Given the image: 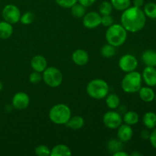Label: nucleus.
Instances as JSON below:
<instances>
[{
  "mask_svg": "<svg viewBox=\"0 0 156 156\" xmlns=\"http://www.w3.org/2000/svg\"><path fill=\"white\" fill-rule=\"evenodd\" d=\"M138 92L140 99L144 102L149 103L155 100V93L151 87H141Z\"/></svg>",
  "mask_w": 156,
  "mask_h": 156,
  "instance_id": "dca6fc26",
  "label": "nucleus"
},
{
  "mask_svg": "<svg viewBox=\"0 0 156 156\" xmlns=\"http://www.w3.org/2000/svg\"><path fill=\"white\" fill-rule=\"evenodd\" d=\"M113 8L120 12H123L130 6L131 0H111Z\"/></svg>",
  "mask_w": 156,
  "mask_h": 156,
  "instance_id": "393cba45",
  "label": "nucleus"
},
{
  "mask_svg": "<svg viewBox=\"0 0 156 156\" xmlns=\"http://www.w3.org/2000/svg\"><path fill=\"white\" fill-rule=\"evenodd\" d=\"M72 151L65 144H58L50 150V156H70Z\"/></svg>",
  "mask_w": 156,
  "mask_h": 156,
  "instance_id": "a211bd4d",
  "label": "nucleus"
},
{
  "mask_svg": "<svg viewBox=\"0 0 156 156\" xmlns=\"http://www.w3.org/2000/svg\"><path fill=\"white\" fill-rule=\"evenodd\" d=\"M43 81L47 86L50 88H57L62 84V74L60 70L56 67H47L42 73Z\"/></svg>",
  "mask_w": 156,
  "mask_h": 156,
  "instance_id": "423d86ee",
  "label": "nucleus"
},
{
  "mask_svg": "<svg viewBox=\"0 0 156 156\" xmlns=\"http://www.w3.org/2000/svg\"><path fill=\"white\" fill-rule=\"evenodd\" d=\"M105 98V103L109 109L115 110L120 107V98L117 94H108Z\"/></svg>",
  "mask_w": 156,
  "mask_h": 156,
  "instance_id": "4be33fe9",
  "label": "nucleus"
},
{
  "mask_svg": "<svg viewBox=\"0 0 156 156\" xmlns=\"http://www.w3.org/2000/svg\"><path fill=\"white\" fill-rule=\"evenodd\" d=\"M140 120V116L136 111H129L124 114L123 117V122H124L126 124L133 126L136 125Z\"/></svg>",
  "mask_w": 156,
  "mask_h": 156,
  "instance_id": "5701e85b",
  "label": "nucleus"
},
{
  "mask_svg": "<svg viewBox=\"0 0 156 156\" xmlns=\"http://www.w3.org/2000/svg\"><path fill=\"white\" fill-rule=\"evenodd\" d=\"M119 67L124 73L135 71L138 67V60L132 54H125L120 57L118 62Z\"/></svg>",
  "mask_w": 156,
  "mask_h": 156,
  "instance_id": "1a4fd4ad",
  "label": "nucleus"
},
{
  "mask_svg": "<svg viewBox=\"0 0 156 156\" xmlns=\"http://www.w3.org/2000/svg\"><path fill=\"white\" fill-rule=\"evenodd\" d=\"M30 105V97L28 94L23 91H19L14 94L12 100V105L15 109L24 110L28 108Z\"/></svg>",
  "mask_w": 156,
  "mask_h": 156,
  "instance_id": "9b49d317",
  "label": "nucleus"
},
{
  "mask_svg": "<svg viewBox=\"0 0 156 156\" xmlns=\"http://www.w3.org/2000/svg\"><path fill=\"white\" fill-rule=\"evenodd\" d=\"M155 101H156V94H155Z\"/></svg>",
  "mask_w": 156,
  "mask_h": 156,
  "instance_id": "79ce46f5",
  "label": "nucleus"
},
{
  "mask_svg": "<svg viewBox=\"0 0 156 156\" xmlns=\"http://www.w3.org/2000/svg\"><path fill=\"white\" fill-rule=\"evenodd\" d=\"M114 23V18L111 15H101V24L104 26V27H110Z\"/></svg>",
  "mask_w": 156,
  "mask_h": 156,
  "instance_id": "72a5a7b5",
  "label": "nucleus"
},
{
  "mask_svg": "<svg viewBox=\"0 0 156 156\" xmlns=\"http://www.w3.org/2000/svg\"><path fill=\"white\" fill-rule=\"evenodd\" d=\"M102 120L104 125L111 129H117L123 123V117L121 114L114 110H111L105 113Z\"/></svg>",
  "mask_w": 156,
  "mask_h": 156,
  "instance_id": "6e6552de",
  "label": "nucleus"
},
{
  "mask_svg": "<svg viewBox=\"0 0 156 156\" xmlns=\"http://www.w3.org/2000/svg\"><path fill=\"white\" fill-rule=\"evenodd\" d=\"M2 15L4 21L14 24L19 22L21 18V11L15 5L8 4L3 8Z\"/></svg>",
  "mask_w": 156,
  "mask_h": 156,
  "instance_id": "0eeeda50",
  "label": "nucleus"
},
{
  "mask_svg": "<svg viewBox=\"0 0 156 156\" xmlns=\"http://www.w3.org/2000/svg\"><path fill=\"white\" fill-rule=\"evenodd\" d=\"M143 123L148 129H152L156 127V114L152 111L146 112L143 115Z\"/></svg>",
  "mask_w": 156,
  "mask_h": 156,
  "instance_id": "412c9836",
  "label": "nucleus"
},
{
  "mask_svg": "<svg viewBox=\"0 0 156 156\" xmlns=\"http://www.w3.org/2000/svg\"><path fill=\"white\" fill-rule=\"evenodd\" d=\"M113 9L114 8H113L111 2L104 1L101 3L100 6H99V14L101 15H111Z\"/></svg>",
  "mask_w": 156,
  "mask_h": 156,
  "instance_id": "c85d7f7f",
  "label": "nucleus"
},
{
  "mask_svg": "<svg viewBox=\"0 0 156 156\" xmlns=\"http://www.w3.org/2000/svg\"><path fill=\"white\" fill-rule=\"evenodd\" d=\"M29 81L32 84H38L43 81L42 73L39 72L33 71L29 76Z\"/></svg>",
  "mask_w": 156,
  "mask_h": 156,
  "instance_id": "2f4dec72",
  "label": "nucleus"
},
{
  "mask_svg": "<svg viewBox=\"0 0 156 156\" xmlns=\"http://www.w3.org/2000/svg\"><path fill=\"white\" fill-rule=\"evenodd\" d=\"M153 130L150 133V136H149V141L152 147L156 149V127L152 129Z\"/></svg>",
  "mask_w": 156,
  "mask_h": 156,
  "instance_id": "f704fd0d",
  "label": "nucleus"
},
{
  "mask_svg": "<svg viewBox=\"0 0 156 156\" xmlns=\"http://www.w3.org/2000/svg\"><path fill=\"white\" fill-rule=\"evenodd\" d=\"M72 60L76 65L79 66H83L86 65L89 61V54L86 50L78 49L75 50L72 54Z\"/></svg>",
  "mask_w": 156,
  "mask_h": 156,
  "instance_id": "ddd939ff",
  "label": "nucleus"
},
{
  "mask_svg": "<svg viewBox=\"0 0 156 156\" xmlns=\"http://www.w3.org/2000/svg\"><path fill=\"white\" fill-rule=\"evenodd\" d=\"M142 79L148 86H156V69L153 66H146L143 71Z\"/></svg>",
  "mask_w": 156,
  "mask_h": 156,
  "instance_id": "4468645a",
  "label": "nucleus"
},
{
  "mask_svg": "<svg viewBox=\"0 0 156 156\" xmlns=\"http://www.w3.org/2000/svg\"><path fill=\"white\" fill-rule=\"evenodd\" d=\"M12 34H13L12 24L5 21H0V39H8L12 36Z\"/></svg>",
  "mask_w": 156,
  "mask_h": 156,
  "instance_id": "aec40b11",
  "label": "nucleus"
},
{
  "mask_svg": "<svg viewBox=\"0 0 156 156\" xmlns=\"http://www.w3.org/2000/svg\"><path fill=\"white\" fill-rule=\"evenodd\" d=\"M101 54L102 56L108 59L113 57L116 54V47L109 44H105L101 49Z\"/></svg>",
  "mask_w": 156,
  "mask_h": 156,
  "instance_id": "cd10ccee",
  "label": "nucleus"
},
{
  "mask_svg": "<svg viewBox=\"0 0 156 156\" xmlns=\"http://www.w3.org/2000/svg\"><path fill=\"white\" fill-rule=\"evenodd\" d=\"M48 115L52 123L57 125H66L72 117V111L65 104H57L50 108Z\"/></svg>",
  "mask_w": 156,
  "mask_h": 156,
  "instance_id": "20e7f679",
  "label": "nucleus"
},
{
  "mask_svg": "<svg viewBox=\"0 0 156 156\" xmlns=\"http://www.w3.org/2000/svg\"><path fill=\"white\" fill-rule=\"evenodd\" d=\"M109 85L101 79H94L90 81L86 87V92L89 97L96 100H101L109 94Z\"/></svg>",
  "mask_w": 156,
  "mask_h": 156,
  "instance_id": "7ed1b4c3",
  "label": "nucleus"
},
{
  "mask_svg": "<svg viewBox=\"0 0 156 156\" xmlns=\"http://www.w3.org/2000/svg\"><path fill=\"white\" fill-rule=\"evenodd\" d=\"M130 155H132V156H141L142 154L140 153V152H133L132 154H131Z\"/></svg>",
  "mask_w": 156,
  "mask_h": 156,
  "instance_id": "ea45409f",
  "label": "nucleus"
},
{
  "mask_svg": "<svg viewBox=\"0 0 156 156\" xmlns=\"http://www.w3.org/2000/svg\"><path fill=\"white\" fill-rule=\"evenodd\" d=\"M70 9H71L72 15L76 18H82L84 15L86 14V7L79 4V2L76 3L74 5L72 6Z\"/></svg>",
  "mask_w": 156,
  "mask_h": 156,
  "instance_id": "b1692460",
  "label": "nucleus"
},
{
  "mask_svg": "<svg viewBox=\"0 0 156 156\" xmlns=\"http://www.w3.org/2000/svg\"><path fill=\"white\" fill-rule=\"evenodd\" d=\"M50 148L45 145H39L34 149V152L38 156H49L50 155Z\"/></svg>",
  "mask_w": 156,
  "mask_h": 156,
  "instance_id": "7c9ffc66",
  "label": "nucleus"
},
{
  "mask_svg": "<svg viewBox=\"0 0 156 156\" xmlns=\"http://www.w3.org/2000/svg\"><path fill=\"white\" fill-rule=\"evenodd\" d=\"M107 146H108V150L111 152H112V154H114V152H118V151L122 150L123 148V143H122L120 140H119L118 139L116 140V139H111L107 143Z\"/></svg>",
  "mask_w": 156,
  "mask_h": 156,
  "instance_id": "a878e982",
  "label": "nucleus"
},
{
  "mask_svg": "<svg viewBox=\"0 0 156 156\" xmlns=\"http://www.w3.org/2000/svg\"><path fill=\"white\" fill-rule=\"evenodd\" d=\"M143 12L146 17L152 19H156V3L149 2L143 8Z\"/></svg>",
  "mask_w": 156,
  "mask_h": 156,
  "instance_id": "bb28decb",
  "label": "nucleus"
},
{
  "mask_svg": "<svg viewBox=\"0 0 156 156\" xmlns=\"http://www.w3.org/2000/svg\"><path fill=\"white\" fill-rule=\"evenodd\" d=\"M84 125H85V120H84L83 117L77 115L70 117L68 122L66 123V127L72 129H75V130L81 129V128L83 127Z\"/></svg>",
  "mask_w": 156,
  "mask_h": 156,
  "instance_id": "6ab92c4d",
  "label": "nucleus"
},
{
  "mask_svg": "<svg viewBox=\"0 0 156 156\" xmlns=\"http://www.w3.org/2000/svg\"><path fill=\"white\" fill-rule=\"evenodd\" d=\"M30 66H31L33 71L42 73L47 67V59L41 55L34 56L30 60Z\"/></svg>",
  "mask_w": 156,
  "mask_h": 156,
  "instance_id": "2eb2a0df",
  "label": "nucleus"
},
{
  "mask_svg": "<svg viewBox=\"0 0 156 156\" xmlns=\"http://www.w3.org/2000/svg\"><path fill=\"white\" fill-rule=\"evenodd\" d=\"M96 2V0H78V2L79 4L82 5L85 7L88 8L90 6L92 5L93 4H94V2Z\"/></svg>",
  "mask_w": 156,
  "mask_h": 156,
  "instance_id": "c9c22d12",
  "label": "nucleus"
},
{
  "mask_svg": "<svg viewBox=\"0 0 156 156\" xmlns=\"http://www.w3.org/2000/svg\"><path fill=\"white\" fill-rule=\"evenodd\" d=\"M2 89H3V84H2V82L0 81V91H1Z\"/></svg>",
  "mask_w": 156,
  "mask_h": 156,
  "instance_id": "a19ab883",
  "label": "nucleus"
},
{
  "mask_svg": "<svg viewBox=\"0 0 156 156\" xmlns=\"http://www.w3.org/2000/svg\"><path fill=\"white\" fill-rule=\"evenodd\" d=\"M140 136L143 140H149V136H150V132L148 129H143L141 131Z\"/></svg>",
  "mask_w": 156,
  "mask_h": 156,
  "instance_id": "e433bc0d",
  "label": "nucleus"
},
{
  "mask_svg": "<svg viewBox=\"0 0 156 156\" xmlns=\"http://www.w3.org/2000/svg\"><path fill=\"white\" fill-rule=\"evenodd\" d=\"M120 22L127 32L136 33L144 28L146 16L141 8L129 6L122 13Z\"/></svg>",
  "mask_w": 156,
  "mask_h": 156,
  "instance_id": "f257e3e1",
  "label": "nucleus"
},
{
  "mask_svg": "<svg viewBox=\"0 0 156 156\" xmlns=\"http://www.w3.org/2000/svg\"><path fill=\"white\" fill-rule=\"evenodd\" d=\"M142 75L139 72L132 71L126 73L121 82V88L127 94L138 92L142 87Z\"/></svg>",
  "mask_w": 156,
  "mask_h": 156,
  "instance_id": "39448f33",
  "label": "nucleus"
},
{
  "mask_svg": "<svg viewBox=\"0 0 156 156\" xmlns=\"http://www.w3.org/2000/svg\"><path fill=\"white\" fill-rule=\"evenodd\" d=\"M142 60L146 66H156V51L146 50L142 54Z\"/></svg>",
  "mask_w": 156,
  "mask_h": 156,
  "instance_id": "f3484780",
  "label": "nucleus"
},
{
  "mask_svg": "<svg viewBox=\"0 0 156 156\" xmlns=\"http://www.w3.org/2000/svg\"><path fill=\"white\" fill-rule=\"evenodd\" d=\"M133 6L137 8H141L144 5V0H133Z\"/></svg>",
  "mask_w": 156,
  "mask_h": 156,
  "instance_id": "4c0bfd02",
  "label": "nucleus"
},
{
  "mask_svg": "<svg viewBox=\"0 0 156 156\" xmlns=\"http://www.w3.org/2000/svg\"><path fill=\"white\" fill-rule=\"evenodd\" d=\"M35 19L34 14L32 12H26L24 14L21 15V18H20V21L21 24H24V25H28V24H32Z\"/></svg>",
  "mask_w": 156,
  "mask_h": 156,
  "instance_id": "c756f323",
  "label": "nucleus"
},
{
  "mask_svg": "<svg viewBox=\"0 0 156 156\" xmlns=\"http://www.w3.org/2000/svg\"><path fill=\"white\" fill-rule=\"evenodd\" d=\"M101 15L96 12H89L82 18V24L87 29H94L101 25Z\"/></svg>",
  "mask_w": 156,
  "mask_h": 156,
  "instance_id": "9d476101",
  "label": "nucleus"
},
{
  "mask_svg": "<svg viewBox=\"0 0 156 156\" xmlns=\"http://www.w3.org/2000/svg\"><path fill=\"white\" fill-rule=\"evenodd\" d=\"M133 136V129L132 126L128 124H121L117 128V136L122 143H127L132 140Z\"/></svg>",
  "mask_w": 156,
  "mask_h": 156,
  "instance_id": "f8f14e48",
  "label": "nucleus"
},
{
  "mask_svg": "<svg viewBox=\"0 0 156 156\" xmlns=\"http://www.w3.org/2000/svg\"><path fill=\"white\" fill-rule=\"evenodd\" d=\"M56 4L64 9H70L78 2V0H55Z\"/></svg>",
  "mask_w": 156,
  "mask_h": 156,
  "instance_id": "473e14b6",
  "label": "nucleus"
},
{
  "mask_svg": "<svg viewBox=\"0 0 156 156\" xmlns=\"http://www.w3.org/2000/svg\"><path fill=\"white\" fill-rule=\"evenodd\" d=\"M105 39L108 44L117 48L126 42L127 39V30L121 24H113L107 29Z\"/></svg>",
  "mask_w": 156,
  "mask_h": 156,
  "instance_id": "f03ea898",
  "label": "nucleus"
},
{
  "mask_svg": "<svg viewBox=\"0 0 156 156\" xmlns=\"http://www.w3.org/2000/svg\"><path fill=\"white\" fill-rule=\"evenodd\" d=\"M114 156H129V155L127 153V152H124V151L122 149V150L118 151V152H116L113 154Z\"/></svg>",
  "mask_w": 156,
  "mask_h": 156,
  "instance_id": "58836bf2",
  "label": "nucleus"
}]
</instances>
